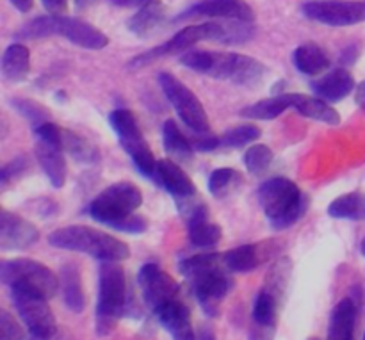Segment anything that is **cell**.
Instances as JSON below:
<instances>
[{
  "label": "cell",
  "mask_w": 365,
  "mask_h": 340,
  "mask_svg": "<svg viewBox=\"0 0 365 340\" xmlns=\"http://www.w3.org/2000/svg\"><path fill=\"white\" fill-rule=\"evenodd\" d=\"M253 27L248 21L239 20H207L198 25H189L178 31L177 34L166 43L153 46L146 52L139 53L130 61V68H141L153 61L164 59V57L177 56L191 50L196 43L216 41L221 45H241L252 39Z\"/></svg>",
  "instance_id": "6da1fadb"
},
{
  "label": "cell",
  "mask_w": 365,
  "mask_h": 340,
  "mask_svg": "<svg viewBox=\"0 0 365 340\" xmlns=\"http://www.w3.org/2000/svg\"><path fill=\"white\" fill-rule=\"evenodd\" d=\"M180 273L187 278L192 296L207 317H217L221 303L234 291L235 280L223 266L220 253H200L178 264Z\"/></svg>",
  "instance_id": "7a4b0ae2"
},
{
  "label": "cell",
  "mask_w": 365,
  "mask_h": 340,
  "mask_svg": "<svg viewBox=\"0 0 365 340\" xmlns=\"http://www.w3.org/2000/svg\"><path fill=\"white\" fill-rule=\"evenodd\" d=\"M180 64L196 73L228 81L235 86L255 88L266 78L267 66L255 57L217 50H187L182 53Z\"/></svg>",
  "instance_id": "3957f363"
},
{
  "label": "cell",
  "mask_w": 365,
  "mask_h": 340,
  "mask_svg": "<svg viewBox=\"0 0 365 340\" xmlns=\"http://www.w3.org/2000/svg\"><path fill=\"white\" fill-rule=\"evenodd\" d=\"M143 205V192L132 182H116L103 189L88 207L89 216L106 227L125 234H143L148 221L138 212Z\"/></svg>",
  "instance_id": "277c9868"
},
{
  "label": "cell",
  "mask_w": 365,
  "mask_h": 340,
  "mask_svg": "<svg viewBox=\"0 0 365 340\" xmlns=\"http://www.w3.org/2000/svg\"><path fill=\"white\" fill-rule=\"evenodd\" d=\"M46 241L52 248L84 253L100 262H121L130 257V248L127 246V242L120 241L107 232L82 227V225L57 228V230L50 232Z\"/></svg>",
  "instance_id": "5b68a950"
},
{
  "label": "cell",
  "mask_w": 365,
  "mask_h": 340,
  "mask_svg": "<svg viewBox=\"0 0 365 340\" xmlns=\"http://www.w3.org/2000/svg\"><path fill=\"white\" fill-rule=\"evenodd\" d=\"M50 36H61L86 50H102L109 45V38L98 27L77 16H64V14H43L32 18L16 32V38L21 41L43 39Z\"/></svg>",
  "instance_id": "8992f818"
},
{
  "label": "cell",
  "mask_w": 365,
  "mask_h": 340,
  "mask_svg": "<svg viewBox=\"0 0 365 340\" xmlns=\"http://www.w3.org/2000/svg\"><path fill=\"white\" fill-rule=\"evenodd\" d=\"M128 310L127 277L120 262H100L98 299H96L95 330L98 337H107Z\"/></svg>",
  "instance_id": "52a82bcc"
},
{
  "label": "cell",
  "mask_w": 365,
  "mask_h": 340,
  "mask_svg": "<svg viewBox=\"0 0 365 340\" xmlns=\"http://www.w3.org/2000/svg\"><path fill=\"white\" fill-rule=\"evenodd\" d=\"M259 202L274 230H287L305 216L309 198L292 180L274 177L259 187Z\"/></svg>",
  "instance_id": "ba28073f"
},
{
  "label": "cell",
  "mask_w": 365,
  "mask_h": 340,
  "mask_svg": "<svg viewBox=\"0 0 365 340\" xmlns=\"http://www.w3.org/2000/svg\"><path fill=\"white\" fill-rule=\"evenodd\" d=\"M109 125L114 130V134L118 135V141H120L121 148L130 157V160L138 168L139 173L155 182L157 163L159 160L155 159L152 148L146 143L134 114L127 109H114L109 114Z\"/></svg>",
  "instance_id": "9c48e42d"
},
{
  "label": "cell",
  "mask_w": 365,
  "mask_h": 340,
  "mask_svg": "<svg viewBox=\"0 0 365 340\" xmlns=\"http://www.w3.org/2000/svg\"><path fill=\"white\" fill-rule=\"evenodd\" d=\"M0 282L9 289H32L48 299L59 291V278L53 271L45 264L31 259L0 260Z\"/></svg>",
  "instance_id": "30bf717a"
},
{
  "label": "cell",
  "mask_w": 365,
  "mask_h": 340,
  "mask_svg": "<svg viewBox=\"0 0 365 340\" xmlns=\"http://www.w3.org/2000/svg\"><path fill=\"white\" fill-rule=\"evenodd\" d=\"M159 86L184 125L196 134H210V121L198 96L170 71L159 73Z\"/></svg>",
  "instance_id": "8fae6325"
},
{
  "label": "cell",
  "mask_w": 365,
  "mask_h": 340,
  "mask_svg": "<svg viewBox=\"0 0 365 340\" xmlns=\"http://www.w3.org/2000/svg\"><path fill=\"white\" fill-rule=\"evenodd\" d=\"M11 299L27 328L31 337L53 339L57 337V321L48 305V298L25 287L11 289Z\"/></svg>",
  "instance_id": "7c38bea8"
},
{
  "label": "cell",
  "mask_w": 365,
  "mask_h": 340,
  "mask_svg": "<svg viewBox=\"0 0 365 340\" xmlns=\"http://www.w3.org/2000/svg\"><path fill=\"white\" fill-rule=\"evenodd\" d=\"M34 153L41 166L43 173L48 178L52 187L61 189L66 184L68 168H66V153L61 146V127L45 121L34 127Z\"/></svg>",
  "instance_id": "4fadbf2b"
},
{
  "label": "cell",
  "mask_w": 365,
  "mask_h": 340,
  "mask_svg": "<svg viewBox=\"0 0 365 340\" xmlns=\"http://www.w3.org/2000/svg\"><path fill=\"white\" fill-rule=\"evenodd\" d=\"M302 13L328 27H349L365 21V0H309Z\"/></svg>",
  "instance_id": "5bb4252c"
},
{
  "label": "cell",
  "mask_w": 365,
  "mask_h": 340,
  "mask_svg": "<svg viewBox=\"0 0 365 340\" xmlns=\"http://www.w3.org/2000/svg\"><path fill=\"white\" fill-rule=\"evenodd\" d=\"M138 284L141 289L143 302L152 314H157L164 305L180 298V294H178L180 289H178L177 282L153 262L145 264L139 269Z\"/></svg>",
  "instance_id": "9a60e30c"
},
{
  "label": "cell",
  "mask_w": 365,
  "mask_h": 340,
  "mask_svg": "<svg viewBox=\"0 0 365 340\" xmlns=\"http://www.w3.org/2000/svg\"><path fill=\"white\" fill-rule=\"evenodd\" d=\"M239 20L253 24L255 11L246 0H200L185 11H182L175 20Z\"/></svg>",
  "instance_id": "2e32d148"
},
{
  "label": "cell",
  "mask_w": 365,
  "mask_h": 340,
  "mask_svg": "<svg viewBox=\"0 0 365 340\" xmlns=\"http://www.w3.org/2000/svg\"><path fill=\"white\" fill-rule=\"evenodd\" d=\"M38 241L39 232L34 223L0 207V248L21 252L32 248Z\"/></svg>",
  "instance_id": "e0dca14e"
},
{
  "label": "cell",
  "mask_w": 365,
  "mask_h": 340,
  "mask_svg": "<svg viewBox=\"0 0 365 340\" xmlns=\"http://www.w3.org/2000/svg\"><path fill=\"white\" fill-rule=\"evenodd\" d=\"M155 316L173 340H196L191 312H189L187 305L180 298L164 305Z\"/></svg>",
  "instance_id": "ac0fdd59"
},
{
  "label": "cell",
  "mask_w": 365,
  "mask_h": 340,
  "mask_svg": "<svg viewBox=\"0 0 365 340\" xmlns=\"http://www.w3.org/2000/svg\"><path fill=\"white\" fill-rule=\"evenodd\" d=\"M312 91L316 93V96L323 98L324 102H341L346 96L351 95L355 91L356 84L353 75L349 73L346 68H335L330 70L328 73L321 75L319 78L310 84Z\"/></svg>",
  "instance_id": "d6986e66"
},
{
  "label": "cell",
  "mask_w": 365,
  "mask_h": 340,
  "mask_svg": "<svg viewBox=\"0 0 365 340\" xmlns=\"http://www.w3.org/2000/svg\"><path fill=\"white\" fill-rule=\"evenodd\" d=\"M157 184L163 185L175 200L191 198L198 195L195 182L189 178L180 168V164L171 159H163L157 163Z\"/></svg>",
  "instance_id": "ffe728a7"
},
{
  "label": "cell",
  "mask_w": 365,
  "mask_h": 340,
  "mask_svg": "<svg viewBox=\"0 0 365 340\" xmlns=\"http://www.w3.org/2000/svg\"><path fill=\"white\" fill-rule=\"evenodd\" d=\"M271 242L266 241L262 244H242L237 248H232L221 255L223 259V266L234 273H250V271L257 269L267 257L271 255Z\"/></svg>",
  "instance_id": "44dd1931"
},
{
  "label": "cell",
  "mask_w": 365,
  "mask_h": 340,
  "mask_svg": "<svg viewBox=\"0 0 365 340\" xmlns=\"http://www.w3.org/2000/svg\"><path fill=\"white\" fill-rule=\"evenodd\" d=\"M289 100H291V109L309 120L331 125V127L341 123V114L337 113V109H334L319 96L305 95V93H289Z\"/></svg>",
  "instance_id": "7402d4cb"
},
{
  "label": "cell",
  "mask_w": 365,
  "mask_h": 340,
  "mask_svg": "<svg viewBox=\"0 0 365 340\" xmlns=\"http://www.w3.org/2000/svg\"><path fill=\"white\" fill-rule=\"evenodd\" d=\"M166 21V7L159 2L146 4V6L139 7L134 14L127 20V29L138 38H150L155 34Z\"/></svg>",
  "instance_id": "603a6c76"
},
{
  "label": "cell",
  "mask_w": 365,
  "mask_h": 340,
  "mask_svg": "<svg viewBox=\"0 0 365 340\" xmlns=\"http://www.w3.org/2000/svg\"><path fill=\"white\" fill-rule=\"evenodd\" d=\"M359 306L355 299L344 298L335 305L328 326V340H355Z\"/></svg>",
  "instance_id": "cb8c5ba5"
},
{
  "label": "cell",
  "mask_w": 365,
  "mask_h": 340,
  "mask_svg": "<svg viewBox=\"0 0 365 340\" xmlns=\"http://www.w3.org/2000/svg\"><path fill=\"white\" fill-rule=\"evenodd\" d=\"M292 64L299 73L317 77L330 68V56L317 43H303L292 52Z\"/></svg>",
  "instance_id": "d4e9b609"
},
{
  "label": "cell",
  "mask_w": 365,
  "mask_h": 340,
  "mask_svg": "<svg viewBox=\"0 0 365 340\" xmlns=\"http://www.w3.org/2000/svg\"><path fill=\"white\" fill-rule=\"evenodd\" d=\"M59 289L66 309H70L73 314H81L86 309V294L77 264H64L61 269Z\"/></svg>",
  "instance_id": "484cf974"
},
{
  "label": "cell",
  "mask_w": 365,
  "mask_h": 340,
  "mask_svg": "<svg viewBox=\"0 0 365 340\" xmlns=\"http://www.w3.org/2000/svg\"><path fill=\"white\" fill-rule=\"evenodd\" d=\"M2 75L11 82H21L31 71V50L24 43H13L7 46L0 59Z\"/></svg>",
  "instance_id": "4316f807"
},
{
  "label": "cell",
  "mask_w": 365,
  "mask_h": 340,
  "mask_svg": "<svg viewBox=\"0 0 365 340\" xmlns=\"http://www.w3.org/2000/svg\"><path fill=\"white\" fill-rule=\"evenodd\" d=\"M187 234L191 244L203 249H210L217 246L221 237H223L220 225L209 221V210L207 209L187 221Z\"/></svg>",
  "instance_id": "83f0119b"
},
{
  "label": "cell",
  "mask_w": 365,
  "mask_h": 340,
  "mask_svg": "<svg viewBox=\"0 0 365 340\" xmlns=\"http://www.w3.org/2000/svg\"><path fill=\"white\" fill-rule=\"evenodd\" d=\"M163 143L166 153L175 163H184V160H191L195 157L196 150L192 146V141H189V138L180 130L175 120L164 121Z\"/></svg>",
  "instance_id": "f1b7e54d"
},
{
  "label": "cell",
  "mask_w": 365,
  "mask_h": 340,
  "mask_svg": "<svg viewBox=\"0 0 365 340\" xmlns=\"http://www.w3.org/2000/svg\"><path fill=\"white\" fill-rule=\"evenodd\" d=\"M61 146L64 153L70 155L71 159L82 164H96L100 160V152L91 141L82 138L81 134L68 128L61 127Z\"/></svg>",
  "instance_id": "f546056e"
},
{
  "label": "cell",
  "mask_w": 365,
  "mask_h": 340,
  "mask_svg": "<svg viewBox=\"0 0 365 340\" xmlns=\"http://www.w3.org/2000/svg\"><path fill=\"white\" fill-rule=\"evenodd\" d=\"M291 109V100H289V93H280L271 98L260 100L257 103H250V105L242 107L241 116L248 118V120H259V121H269L284 114L285 110Z\"/></svg>",
  "instance_id": "4dcf8cb0"
},
{
  "label": "cell",
  "mask_w": 365,
  "mask_h": 340,
  "mask_svg": "<svg viewBox=\"0 0 365 340\" xmlns=\"http://www.w3.org/2000/svg\"><path fill=\"white\" fill-rule=\"evenodd\" d=\"M328 216L334 220H365V192H348L335 198L328 205Z\"/></svg>",
  "instance_id": "1f68e13d"
},
{
  "label": "cell",
  "mask_w": 365,
  "mask_h": 340,
  "mask_svg": "<svg viewBox=\"0 0 365 340\" xmlns=\"http://www.w3.org/2000/svg\"><path fill=\"white\" fill-rule=\"evenodd\" d=\"M242 187V177L234 168H217L209 177V192L217 200L228 198Z\"/></svg>",
  "instance_id": "d6a6232c"
},
{
  "label": "cell",
  "mask_w": 365,
  "mask_h": 340,
  "mask_svg": "<svg viewBox=\"0 0 365 340\" xmlns=\"http://www.w3.org/2000/svg\"><path fill=\"white\" fill-rule=\"evenodd\" d=\"M282 302L274 294H271L267 289H260L253 302V323L262 324V326L277 328L278 310H280Z\"/></svg>",
  "instance_id": "836d02e7"
},
{
  "label": "cell",
  "mask_w": 365,
  "mask_h": 340,
  "mask_svg": "<svg viewBox=\"0 0 365 340\" xmlns=\"http://www.w3.org/2000/svg\"><path fill=\"white\" fill-rule=\"evenodd\" d=\"M260 135H262V132L257 125L246 123L239 125V127H232L225 134L217 135V143H220V148H242L250 143L259 141Z\"/></svg>",
  "instance_id": "e575fe53"
},
{
  "label": "cell",
  "mask_w": 365,
  "mask_h": 340,
  "mask_svg": "<svg viewBox=\"0 0 365 340\" xmlns=\"http://www.w3.org/2000/svg\"><path fill=\"white\" fill-rule=\"evenodd\" d=\"M274 153L269 146L266 145H255L250 146L245 153V166L250 173L253 175H262L269 170V166L273 164Z\"/></svg>",
  "instance_id": "d590c367"
},
{
  "label": "cell",
  "mask_w": 365,
  "mask_h": 340,
  "mask_svg": "<svg viewBox=\"0 0 365 340\" xmlns=\"http://www.w3.org/2000/svg\"><path fill=\"white\" fill-rule=\"evenodd\" d=\"M13 105L14 109L18 110V113L21 114L24 118H27L29 121H31L32 125H39V123H45V121H50L48 120V110L45 109L43 105H39V103L32 102V100L29 98H14L13 100Z\"/></svg>",
  "instance_id": "8d00e7d4"
},
{
  "label": "cell",
  "mask_w": 365,
  "mask_h": 340,
  "mask_svg": "<svg viewBox=\"0 0 365 340\" xmlns=\"http://www.w3.org/2000/svg\"><path fill=\"white\" fill-rule=\"evenodd\" d=\"M0 340H25L21 324L2 306H0Z\"/></svg>",
  "instance_id": "74e56055"
},
{
  "label": "cell",
  "mask_w": 365,
  "mask_h": 340,
  "mask_svg": "<svg viewBox=\"0 0 365 340\" xmlns=\"http://www.w3.org/2000/svg\"><path fill=\"white\" fill-rule=\"evenodd\" d=\"M29 168V159L25 155H18L14 157L11 163H7L6 166L0 168V185H7L11 184L13 180H16L18 177L27 171Z\"/></svg>",
  "instance_id": "f35d334b"
},
{
  "label": "cell",
  "mask_w": 365,
  "mask_h": 340,
  "mask_svg": "<svg viewBox=\"0 0 365 340\" xmlns=\"http://www.w3.org/2000/svg\"><path fill=\"white\" fill-rule=\"evenodd\" d=\"M274 330L273 326H262V324L253 323L250 328L248 340H274Z\"/></svg>",
  "instance_id": "ab89813d"
},
{
  "label": "cell",
  "mask_w": 365,
  "mask_h": 340,
  "mask_svg": "<svg viewBox=\"0 0 365 340\" xmlns=\"http://www.w3.org/2000/svg\"><path fill=\"white\" fill-rule=\"evenodd\" d=\"M41 4L48 14H64L68 7V0H41Z\"/></svg>",
  "instance_id": "60d3db41"
},
{
  "label": "cell",
  "mask_w": 365,
  "mask_h": 340,
  "mask_svg": "<svg viewBox=\"0 0 365 340\" xmlns=\"http://www.w3.org/2000/svg\"><path fill=\"white\" fill-rule=\"evenodd\" d=\"M113 6H118V7H143L146 6V4L153 2V0H109Z\"/></svg>",
  "instance_id": "b9f144b4"
},
{
  "label": "cell",
  "mask_w": 365,
  "mask_h": 340,
  "mask_svg": "<svg viewBox=\"0 0 365 340\" xmlns=\"http://www.w3.org/2000/svg\"><path fill=\"white\" fill-rule=\"evenodd\" d=\"M9 2L20 13H29L32 9V6H34V0H9Z\"/></svg>",
  "instance_id": "7bdbcfd3"
},
{
  "label": "cell",
  "mask_w": 365,
  "mask_h": 340,
  "mask_svg": "<svg viewBox=\"0 0 365 340\" xmlns=\"http://www.w3.org/2000/svg\"><path fill=\"white\" fill-rule=\"evenodd\" d=\"M11 132V127H9V120L6 118V114L0 110V141H4V139L9 135Z\"/></svg>",
  "instance_id": "ee69618b"
},
{
  "label": "cell",
  "mask_w": 365,
  "mask_h": 340,
  "mask_svg": "<svg viewBox=\"0 0 365 340\" xmlns=\"http://www.w3.org/2000/svg\"><path fill=\"white\" fill-rule=\"evenodd\" d=\"M196 340H216V334H214L212 328L202 326L196 331Z\"/></svg>",
  "instance_id": "f6af8a7d"
},
{
  "label": "cell",
  "mask_w": 365,
  "mask_h": 340,
  "mask_svg": "<svg viewBox=\"0 0 365 340\" xmlns=\"http://www.w3.org/2000/svg\"><path fill=\"white\" fill-rule=\"evenodd\" d=\"M355 100L360 107L365 110V81L360 82L355 88Z\"/></svg>",
  "instance_id": "bcb514c9"
},
{
  "label": "cell",
  "mask_w": 365,
  "mask_h": 340,
  "mask_svg": "<svg viewBox=\"0 0 365 340\" xmlns=\"http://www.w3.org/2000/svg\"><path fill=\"white\" fill-rule=\"evenodd\" d=\"M93 2H95V0H75V7L81 11V9H86V7L91 6Z\"/></svg>",
  "instance_id": "7dc6e473"
},
{
  "label": "cell",
  "mask_w": 365,
  "mask_h": 340,
  "mask_svg": "<svg viewBox=\"0 0 365 340\" xmlns=\"http://www.w3.org/2000/svg\"><path fill=\"white\" fill-rule=\"evenodd\" d=\"M360 253L365 257V237L362 239V242H360Z\"/></svg>",
  "instance_id": "c3c4849f"
},
{
  "label": "cell",
  "mask_w": 365,
  "mask_h": 340,
  "mask_svg": "<svg viewBox=\"0 0 365 340\" xmlns=\"http://www.w3.org/2000/svg\"><path fill=\"white\" fill-rule=\"evenodd\" d=\"M364 340H365V334H364Z\"/></svg>",
  "instance_id": "681fc988"
}]
</instances>
